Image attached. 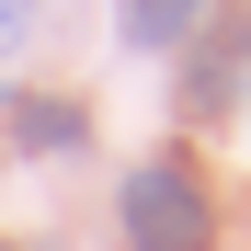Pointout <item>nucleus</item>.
Here are the masks:
<instances>
[{
    "mask_svg": "<svg viewBox=\"0 0 251 251\" xmlns=\"http://www.w3.org/2000/svg\"><path fill=\"white\" fill-rule=\"evenodd\" d=\"M194 23H205V0H114V34H126L137 57H183Z\"/></svg>",
    "mask_w": 251,
    "mask_h": 251,
    "instance_id": "3",
    "label": "nucleus"
},
{
    "mask_svg": "<svg viewBox=\"0 0 251 251\" xmlns=\"http://www.w3.org/2000/svg\"><path fill=\"white\" fill-rule=\"evenodd\" d=\"M12 149L23 160H69V149H92V114L69 92H12Z\"/></svg>",
    "mask_w": 251,
    "mask_h": 251,
    "instance_id": "2",
    "label": "nucleus"
},
{
    "mask_svg": "<svg viewBox=\"0 0 251 251\" xmlns=\"http://www.w3.org/2000/svg\"><path fill=\"white\" fill-rule=\"evenodd\" d=\"M126 251H217V194L194 183V160H137L114 194Z\"/></svg>",
    "mask_w": 251,
    "mask_h": 251,
    "instance_id": "1",
    "label": "nucleus"
},
{
    "mask_svg": "<svg viewBox=\"0 0 251 251\" xmlns=\"http://www.w3.org/2000/svg\"><path fill=\"white\" fill-rule=\"evenodd\" d=\"M34 34V0H0V46H23Z\"/></svg>",
    "mask_w": 251,
    "mask_h": 251,
    "instance_id": "4",
    "label": "nucleus"
}]
</instances>
